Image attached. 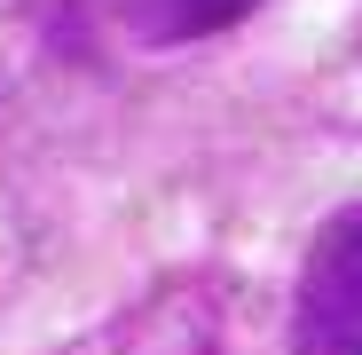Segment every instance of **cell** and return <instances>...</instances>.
Here are the masks:
<instances>
[{
  "label": "cell",
  "mask_w": 362,
  "mask_h": 355,
  "mask_svg": "<svg viewBox=\"0 0 362 355\" xmlns=\"http://www.w3.org/2000/svg\"><path fill=\"white\" fill-rule=\"evenodd\" d=\"M299 355H362V213L331 221L299 284Z\"/></svg>",
  "instance_id": "obj_1"
},
{
  "label": "cell",
  "mask_w": 362,
  "mask_h": 355,
  "mask_svg": "<svg viewBox=\"0 0 362 355\" xmlns=\"http://www.w3.org/2000/svg\"><path fill=\"white\" fill-rule=\"evenodd\" d=\"M110 9L134 40H205V32L236 24L252 0H110Z\"/></svg>",
  "instance_id": "obj_2"
}]
</instances>
